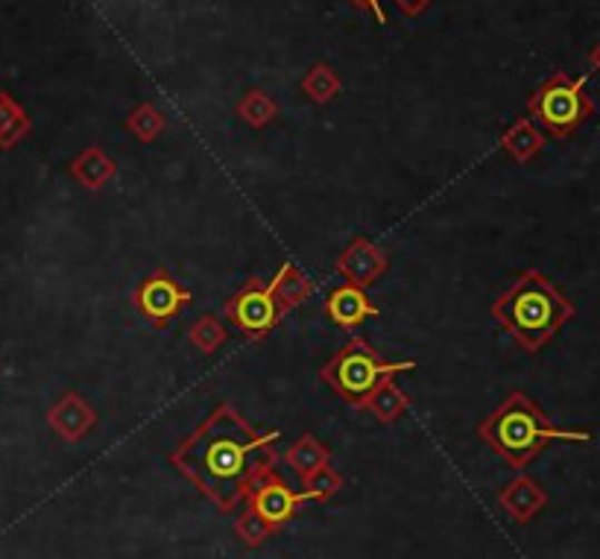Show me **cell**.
I'll list each match as a JSON object with an SVG mask.
<instances>
[{"label":"cell","mask_w":600,"mask_h":559,"mask_svg":"<svg viewBox=\"0 0 600 559\" xmlns=\"http://www.w3.org/2000/svg\"><path fill=\"white\" fill-rule=\"evenodd\" d=\"M276 442L278 431L258 433L232 404H217L170 460L220 510H235L255 483L273 472Z\"/></svg>","instance_id":"1"},{"label":"cell","mask_w":600,"mask_h":559,"mask_svg":"<svg viewBox=\"0 0 600 559\" xmlns=\"http://www.w3.org/2000/svg\"><path fill=\"white\" fill-rule=\"evenodd\" d=\"M571 316V300H565L560 287L539 269H524L513 287L492 302V320L530 355L548 346Z\"/></svg>","instance_id":"2"},{"label":"cell","mask_w":600,"mask_h":559,"mask_svg":"<svg viewBox=\"0 0 600 559\" xmlns=\"http://www.w3.org/2000/svg\"><path fill=\"white\" fill-rule=\"evenodd\" d=\"M478 437L515 469H524L548 442H592V431L557 428L528 393L515 390L478 425Z\"/></svg>","instance_id":"3"},{"label":"cell","mask_w":600,"mask_h":559,"mask_svg":"<svg viewBox=\"0 0 600 559\" xmlns=\"http://www.w3.org/2000/svg\"><path fill=\"white\" fill-rule=\"evenodd\" d=\"M416 363L413 361H395L387 363L375 355V349L366 340L355 337L352 343L340 349L332 361L325 363L323 381L334 386V393L352 408H364L370 393L381 381H390L402 372H411Z\"/></svg>","instance_id":"4"},{"label":"cell","mask_w":600,"mask_h":559,"mask_svg":"<svg viewBox=\"0 0 600 559\" xmlns=\"http://www.w3.org/2000/svg\"><path fill=\"white\" fill-rule=\"evenodd\" d=\"M528 111L557 138H569L580 124L594 115L592 97L586 95L583 79H571L569 73H553L530 95Z\"/></svg>","instance_id":"5"},{"label":"cell","mask_w":600,"mask_h":559,"mask_svg":"<svg viewBox=\"0 0 600 559\" xmlns=\"http://www.w3.org/2000/svg\"><path fill=\"white\" fill-rule=\"evenodd\" d=\"M223 314L229 316L232 323L244 331L246 337L253 340L267 337L269 331L278 325V320H282V311H278L276 300L269 296V287L264 282H258V278H249V282L223 305Z\"/></svg>","instance_id":"6"},{"label":"cell","mask_w":600,"mask_h":559,"mask_svg":"<svg viewBox=\"0 0 600 559\" xmlns=\"http://www.w3.org/2000/svg\"><path fill=\"white\" fill-rule=\"evenodd\" d=\"M132 302L150 323L167 325L185 305H190V293L167 269H156L135 287Z\"/></svg>","instance_id":"7"},{"label":"cell","mask_w":600,"mask_h":559,"mask_svg":"<svg viewBox=\"0 0 600 559\" xmlns=\"http://www.w3.org/2000/svg\"><path fill=\"white\" fill-rule=\"evenodd\" d=\"M302 501H311L308 492H293L278 474L269 472L255 483L253 496H249V510L258 512L269 528H278L293 519V512L299 510Z\"/></svg>","instance_id":"8"},{"label":"cell","mask_w":600,"mask_h":559,"mask_svg":"<svg viewBox=\"0 0 600 559\" xmlns=\"http://www.w3.org/2000/svg\"><path fill=\"white\" fill-rule=\"evenodd\" d=\"M387 255L381 253L378 246L370 244L366 237H355L352 244L340 253L337 258V273L346 276L348 284L355 287H370L387 273Z\"/></svg>","instance_id":"9"},{"label":"cell","mask_w":600,"mask_h":559,"mask_svg":"<svg viewBox=\"0 0 600 559\" xmlns=\"http://www.w3.org/2000/svg\"><path fill=\"white\" fill-rule=\"evenodd\" d=\"M97 422L95 408L82 399L79 393H65L56 404L48 410V425L53 428L65 442H79L82 437L91 433Z\"/></svg>","instance_id":"10"},{"label":"cell","mask_w":600,"mask_h":559,"mask_svg":"<svg viewBox=\"0 0 600 559\" xmlns=\"http://www.w3.org/2000/svg\"><path fill=\"white\" fill-rule=\"evenodd\" d=\"M325 314L332 316V323L340 325V328H357V325L370 320V316H378V307L372 305L364 287L340 284V287H334V291L328 293Z\"/></svg>","instance_id":"11"},{"label":"cell","mask_w":600,"mask_h":559,"mask_svg":"<svg viewBox=\"0 0 600 559\" xmlns=\"http://www.w3.org/2000/svg\"><path fill=\"white\" fill-rule=\"evenodd\" d=\"M498 501L510 512V519L524 524V521L533 519V516L548 504V496L542 492V487H539L537 481H530V478L522 474V478H515L513 483H506Z\"/></svg>","instance_id":"12"},{"label":"cell","mask_w":600,"mask_h":559,"mask_svg":"<svg viewBox=\"0 0 600 559\" xmlns=\"http://www.w3.org/2000/svg\"><path fill=\"white\" fill-rule=\"evenodd\" d=\"M267 287H269V296L276 300L282 316H285L287 311H293V307L305 305L311 293H314V284H311V278L305 276V273H302L296 264H282Z\"/></svg>","instance_id":"13"},{"label":"cell","mask_w":600,"mask_h":559,"mask_svg":"<svg viewBox=\"0 0 600 559\" xmlns=\"http://www.w3.org/2000/svg\"><path fill=\"white\" fill-rule=\"evenodd\" d=\"M115 174H118V167L100 147H88L71 161V176L88 190H100Z\"/></svg>","instance_id":"14"},{"label":"cell","mask_w":600,"mask_h":559,"mask_svg":"<svg viewBox=\"0 0 600 559\" xmlns=\"http://www.w3.org/2000/svg\"><path fill=\"white\" fill-rule=\"evenodd\" d=\"M501 147H504L506 156H513L519 165H528L530 158L539 156L542 147H545V135L533 127L530 118H519L513 127L501 135Z\"/></svg>","instance_id":"15"},{"label":"cell","mask_w":600,"mask_h":559,"mask_svg":"<svg viewBox=\"0 0 600 559\" xmlns=\"http://www.w3.org/2000/svg\"><path fill=\"white\" fill-rule=\"evenodd\" d=\"M285 460L293 472L299 474L302 481H305V478H308V474H314L316 469L328 465V460H332V451L325 449L323 442L316 440L314 433H305V437H299V440L293 442L291 449H287Z\"/></svg>","instance_id":"16"},{"label":"cell","mask_w":600,"mask_h":559,"mask_svg":"<svg viewBox=\"0 0 600 559\" xmlns=\"http://www.w3.org/2000/svg\"><path fill=\"white\" fill-rule=\"evenodd\" d=\"M32 124L27 118L24 106L9 95V91H0V150H9L16 147L18 141H24V135L30 133Z\"/></svg>","instance_id":"17"},{"label":"cell","mask_w":600,"mask_h":559,"mask_svg":"<svg viewBox=\"0 0 600 559\" xmlns=\"http://www.w3.org/2000/svg\"><path fill=\"white\" fill-rule=\"evenodd\" d=\"M364 408L372 410V416L378 419V422L393 425V422H399V416H402L404 410L411 408V399H407V395L393 384V379H390L381 381V384L372 390Z\"/></svg>","instance_id":"18"},{"label":"cell","mask_w":600,"mask_h":559,"mask_svg":"<svg viewBox=\"0 0 600 559\" xmlns=\"http://www.w3.org/2000/svg\"><path fill=\"white\" fill-rule=\"evenodd\" d=\"M237 115L255 129H264L267 124H273L278 115V106L269 100L267 91L262 88H253V91H246V97L237 102Z\"/></svg>","instance_id":"19"},{"label":"cell","mask_w":600,"mask_h":559,"mask_svg":"<svg viewBox=\"0 0 600 559\" xmlns=\"http://www.w3.org/2000/svg\"><path fill=\"white\" fill-rule=\"evenodd\" d=\"M226 337H229V331H226V325L217 320V316L206 314V316H199L197 323L190 325L188 328V340H190V346L199 349L203 355H214L217 349L226 343Z\"/></svg>","instance_id":"20"},{"label":"cell","mask_w":600,"mask_h":559,"mask_svg":"<svg viewBox=\"0 0 600 559\" xmlns=\"http://www.w3.org/2000/svg\"><path fill=\"white\" fill-rule=\"evenodd\" d=\"M127 129L144 144H153L158 135L165 133V115L153 106V102H141L138 109L127 118Z\"/></svg>","instance_id":"21"},{"label":"cell","mask_w":600,"mask_h":559,"mask_svg":"<svg viewBox=\"0 0 600 559\" xmlns=\"http://www.w3.org/2000/svg\"><path fill=\"white\" fill-rule=\"evenodd\" d=\"M302 88H305V95H308L311 100L323 106V102L334 100V95L340 91V79L328 65H316V68L308 71V77L302 79Z\"/></svg>","instance_id":"22"},{"label":"cell","mask_w":600,"mask_h":559,"mask_svg":"<svg viewBox=\"0 0 600 559\" xmlns=\"http://www.w3.org/2000/svg\"><path fill=\"white\" fill-rule=\"evenodd\" d=\"M302 483H305V492H308L311 498H332L334 492L343 487V478L334 472L332 465H323V469H316V472L308 474Z\"/></svg>","instance_id":"23"},{"label":"cell","mask_w":600,"mask_h":559,"mask_svg":"<svg viewBox=\"0 0 600 559\" xmlns=\"http://www.w3.org/2000/svg\"><path fill=\"white\" fill-rule=\"evenodd\" d=\"M235 530H237V536H240V539H244L246 545H253V548H258V545H262L264 539H267V536L273 533V528H269L267 521H264L262 516H258V512H253V510H246L244 516L237 519Z\"/></svg>","instance_id":"24"},{"label":"cell","mask_w":600,"mask_h":559,"mask_svg":"<svg viewBox=\"0 0 600 559\" xmlns=\"http://www.w3.org/2000/svg\"><path fill=\"white\" fill-rule=\"evenodd\" d=\"M395 3H399L407 16H416V12H422L431 0H395Z\"/></svg>","instance_id":"25"},{"label":"cell","mask_w":600,"mask_h":559,"mask_svg":"<svg viewBox=\"0 0 600 559\" xmlns=\"http://www.w3.org/2000/svg\"><path fill=\"white\" fill-rule=\"evenodd\" d=\"M357 7H366V9H372V16L378 18L381 24H384V12H381V0H355Z\"/></svg>","instance_id":"26"},{"label":"cell","mask_w":600,"mask_h":559,"mask_svg":"<svg viewBox=\"0 0 600 559\" xmlns=\"http://www.w3.org/2000/svg\"><path fill=\"white\" fill-rule=\"evenodd\" d=\"M589 62L594 65V71H600V41L592 48V53H589Z\"/></svg>","instance_id":"27"}]
</instances>
